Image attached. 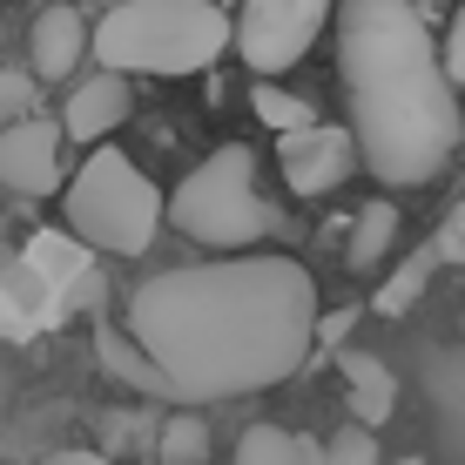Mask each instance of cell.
Here are the masks:
<instances>
[{
    "label": "cell",
    "mask_w": 465,
    "mask_h": 465,
    "mask_svg": "<svg viewBox=\"0 0 465 465\" xmlns=\"http://www.w3.org/2000/svg\"><path fill=\"white\" fill-rule=\"evenodd\" d=\"M94 351H102V364H108V371H115V378H128V384H135V391H155V398H169L163 371H155V364L142 358L135 344H128V331H122V324H115V331H102V344H94Z\"/></svg>",
    "instance_id": "obj_20"
},
{
    "label": "cell",
    "mask_w": 465,
    "mask_h": 465,
    "mask_svg": "<svg viewBox=\"0 0 465 465\" xmlns=\"http://www.w3.org/2000/svg\"><path fill=\"white\" fill-rule=\"evenodd\" d=\"M439 61H445V82H452V88H465V0H459L452 27H445V47H439Z\"/></svg>",
    "instance_id": "obj_24"
},
{
    "label": "cell",
    "mask_w": 465,
    "mask_h": 465,
    "mask_svg": "<svg viewBox=\"0 0 465 465\" xmlns=\"http://www.w3.org/2000/svg\"><path fill=\"white\" fill-rule=\"evenodd\" d=\"M21 115H35V74L0 68V128H7V122H21Z\"/></svg>",
    "instance_id": "obj_22"
},
{
    "label": "cell",
    "mask_w": 465,
    "mask_h": 465,
    "mask_svg": "<svg viewBox=\"0 0 465 465\" xmlns=\"http://www.w3.org/2000/svg\"><path fill=\"white\" fill-rule=\"evenodd\" d=\"M398 250V203H364L358 223H351V243H344V263L358 270V277H371V270L384 263V256Z\"/></svg>",
    "instance_id": "obj_15"
},
{
    "label": "cell",
    "mask_w": 465,
    "mask_h": 465,
    "mask_svg": "<svg viewBox=\"0 0 465 465\" xmlns=\"http://www.w3.org/2000/svg\"><path fill=\"white\" fill-rule=\"evenodd\" d=\"M41 465H115L108 452H82V445H74V452H47Z\"/></svg>",
    "instance_id": "obj_25"
},
{
    "label": "cell",
    "mask_w": 465,
    "mask_h": 465,
    "mask_svg": "<svg viewBox=\"0 0 465 465\" xmlns=\"http://www.w3.org/2000/svg\"><path fill=\"white\" fill-rule=\"evenodd\" d=\"M82 54H94L88 14L74 7V0H54V7H41L35 27H27V68H35L41 82H68V74L82 68Z\"/></svg>",
    "instance_id": "obj_10"
},
{
    "label": "cell",
    "mask_w": 465,
    "mask_h": 465,
    "mask_svg": "<svg viewBox=\"0 0 465 465\" xmlns=\"http://www.w3.org/2000/svg\"><path fill=\"white\" fill-rule=\"evenodd\" d=\"M236 47V14L216 0H115L94 27V68L108 74H203Z\"/></svg>",
    "instance_id": "obj_3"
},
{
    "label": "cell",
    "mask_w": 465,
    "mask_h": 465,
    "mask_svg": "<svg viewBox=\"0 0 465 465\" xmlns=\"http://www.w3.org/2000/svg\"><path fill=\"white\" fill-rule=\"evenodd\" d=\"M122 331L163 371L175 405L243 398L283 384L311 358L317 283L297 256H210V263L155 270L135 283Z\"/></svg>",
    "instance_id": "obj_1"
},
{
    "label": "cell",
    "mask_w": 465,
    "mask_h": 465,
    "mask_svg": "<svg viewBox=\"0 0 465 465\" xmlns=\"http://www.w3.org/2000/svg\"><path fill=\"white\" fill-rule=\"evenodd\" d=\"M128 115H135V88H128V74L94 68L88 82H74L68 108H61V135L88 142V149H108V135H115Z\"/></svg>",
    "instance_id": "obj_9"
},
{
    "label": "cell",
    "mask_w": 465,
    "mask_h": 465,
    "mask_svg": "<svg viewBox=\"0 0 465 465\" xmlns=\"http://www.w3.org/2000/svg\"><path fill=\"white\" fill-rule=\"evenodd\" d=\"M431 256L439 263H465V203H452L439 223V236H431Z\"/></svg>",
    "instance_id": "obj_23"
},
{
    "label": "cell",
    "mask_w": 465,
    "mask_h": 465,
    "mask_svg": "<svg viewBox=\"0 0 465 465\" xmlns=\"http://www.w3.org/2000/svg\"><path fill=\"white\" fill-rule=\"evenodd\" d=\"M431 411H439L445 452L465 459V351H439L431 358Z\"/></svg>",
    "instance_id": "obj_14"
},
{
    "label": "cell",
    "mask_w": 465,
    "mask_h": 465,
    "mask_svg": "<svg viewBox=\"0 0 465 465\" xmlns=\"http://www.w3.org/2000/svg\"><path fill=\"white\" fill-rule=\"evenodd\" d=\"M324 27H331V0H243L236 7V54L256 82H277L317 47Z\"/></svg>",
    "instance_id": "obj_6"
},
{
    "label": "cell",
    "mask_w": 465,
    "mask_h": 465,
    "mask_svg": "<svg viewBox=\"0 0 465 465\" xmlns=\"http://www.w3.org/2000/svg\"><path fill=\"white\" fill-rule=\"evenodd\" d=\"M61 317L68 311L54 303V291L14 256V263L0 270V331H7V338H35V331H54Z\"/></svg>",
    "instance_id": "obj_12"
},
{
    "label": "cell",
    "mask_w": 465,
    "mask_h": 465,
    "mask_svg": "<svg viewBox=\"0 0 465 465\" xmlns=\"http://www.w3.org/2000/svg\"><path fill=\"white\" fill-rule=\"evenodd\" d=\"M210 459V419L203 411H169L163 431H155V465H203Z\"/></svg>",
    "instance_id": "obj_17"
},
{
    "label": "cell",
    "mask_w": 465,
    "mask_h": 465,
    "mask_svg": "<svg viewBox=\"0 0 465 465\" xmlns=\"http://www.w3.org/2000/svg\"><path fill=\"white\" fill-rule=\"evenodd\" d=\"M250 115L263 122L277 142H291V135H311L317 128V102H303V94L283 88V82H256L250 88Z\"/></svg>",
    "instance_id": "obj_16"
},
{
    "label": "cell",
    "mask_w": 465,
    "mask_h": 465,
    "mask_svg": "<svg viewBox=\"0 0 465 465\" xmlns=\"http://www.w3.org/2000/svg\"><path fill=\"white\" fill-rule=\"evenodd\" d=\"M74 7H82V0H74Z\"/></svg>",
    "instance_id": "obj_26"
},
{
    "label": "cell",
    "mask_w": 465,
    "mask_h": 465,
    "mask_svg": "<svg viewBox=\"0 0 465 465\" xmlns=\"http://www.w3.org/2000/svg\"><path fill=\"white\" fill-rule=\"evenodd\" d=\"M431 270H439V256H431V250H411L405 263H398L391 277L378 283V297H371V303H378V317H405L411 303H419V291H425Z\"/></svg>",
    "instance_id": "obj_19"
},
{
    "label": "cell",
    "mask_w": 465,
    "mask_h": 465,
    "mask_svg": "<svg viewBox=\"0 0 465 465\" xmlns=\"http://www.w3.org/2000/svg\"><path fill=\"white\" fill-rule=\"evenodd\" d=\"M324 465H378V431H364L358 419H351L344 431L324 439Z\"/></svg>",
    "instance_id": "obj_21"
},
{
    "label": "cell",
    "mask_w": 465,
    "mask_h": 465,
    "mask_svg": "<svg viewBox=\"0 0 465 465\" xmlns=\"http://www.w3.org/2000/svg\"><path fill=\"white\" fill-rule=\"evenodd\" d=\"M169 223L189 243H203L210 256H250V243L277 236V210H270L263 189H256V155L243 142L210 149L169 189Z\"/></svg>",
    "instance_id": "obj_4"
},
{
    "label": "cell",
    "mask_w": 465,
    "mask_h": 465,
    "mask_svg": "<svg viewBox=\"0 0 465 465\" xmlns=\"http://www.w3.org/2000/svg\"><path fill=\"white\" fill-rule=\"evenodd\" d=\"M61 122L47 115H21L0 128V189H14V196H47V189H61Z\"/></svg>",
    "instance_id": "obj_8"
},
{
    "label": "cell",
    "mask_w": 465,
    "mask_h": 465,
    "mask_svg": "<svg viewBox=\"0 0 465 465\" xmlns=\"http://www.w3.org/2000/svg\"><path fill=\"white\" fill-rule=\"evenodd\" d=\"M21 263L54 291L61 311H82V303L94 297V250H82L68 230H35L21 243Z\"/></svg>",
    "instance_id": "obj_11"
},
{
    "label": "cell",
    "mask_w": 465,
    "mask_h": 465,
    "mask_svg": "<svg viewBox=\"0 0 465 465\" xmlns=\"http://www.w3.org/2000/svg\"><path fill=\"white\" fill-rule=\"evenodd\" d=\"M236 465H324V452H311L303 439H291L277 425H250L243 445H236Z\"/></svg>",
    "instance_id": "obj_18"
},
{
    "label": "cell",
    "mask_w": 465,
    "mask_h": 465,
    "mask_svg": "<svg viewBox=\"0 0 465 465\" xmlns=\"http://www.w3.org/2000/svg\"><path fill=\"white\" fill-rule=\"evenodd\" d=\"M338 74L351 94L358 155L384 189H419L459 155V88L445 82L439 41L411 0H344Z\"/></svg>",
    "instance_id": "obj_2"
},
{
    "label": "cell",
    "mask_w": 465,
    "mask_h": 465,
    "mask_svg": "<svg viewBox=\"0 0 465 465\" xmlns=\"http://www.w3.org/2000/svg\"><path fill=\"white\" fill-rule=\"evenodd\" d=\"M277 169H283V183H291V196L317 203V196H338L351 175L364 169V155H358V135H351V128L317 122L311 135L277 142Z\"/></svg>",
    "instance_id": "obj_7"
},
{
    "label": "cell",
    "mask_w": 465,
    "mask_h": 465,
    "mask_svg": "<svg viewBox=\"0 0 465 465\" xmlns=\"http://www.w3.org/2000/svg\"><path fill=\"white\" fill-rule=\"evenodd\" d=\"M61 210H68V236L82 250L142 256L155 243V230L169 223V196L108 142V149H88V163L74 169L68 189H61Z\"/></svg>",
    "instance_id": "obj_5"
},
{
    "label": "cell",
    "mask_w": 465,
    "mask_h": 465,
    "mask_svg": "<svg viewBox=\"0 0 465 465\" xmlns=\"http://www.w3.org/2000/svg\"><path fill=\"white\" fill-rule=\"evenodd\" d=\"M338 364H344V384H351V411H358V425L378 431V425L398 411V378L384 371L378 358H364V351H344Z\"/></svg>",
    "instance_id": "obj_13"
}]
</instances>
